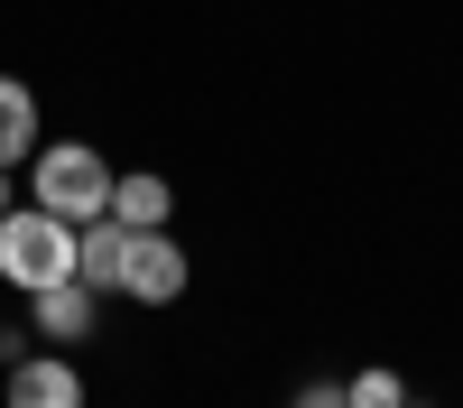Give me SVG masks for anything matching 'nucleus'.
Returning a JSON list of instances; mask_svg holds the SVG:
<instances>
[{"label": "nucleus", "mask_w": 463, "mask_h": 408, "mask_svg": "<svg viewBox=\"0 0 463 408\" xmlns=\"http://www.w3.org/2000/svg\"><path fill=\"white\" fill-rule=\"evenodd\" d=\"M10 195H19V185H10V167H0V213H10Z\"/></svg>", "instance_id": "11"}, {"label": "nucleus", "mask_w": 463, "mask_h": 408, "mask_svg": "<svg viewBox=\"0 0 463 408\" xmlns=\"http://www.w3.org/2000/svg\"><path fill=\"white\" fill-rule=\"evenodd\" d=\"M297 408H343V381H306V390H297Z\"/></svg>", "instance_id": "10"}, {"label": "nucleus", "mask_w": 463, "mask_h": 408, "mask_svg": "<svg viewBox=\"0 0 463 408\" xmlns=\"http://www.w3.org/2000/svg\"><path fill=\"white\" fill-rule=\"evenodd\" d=\"M111 213H121L130 232H167L176 185H167V176H148V167H130V176H111Z\"/></svg>", "instance_id": "7"}, {"label": "nucleus", "mask_w": 463, "mask_h": 408, "mask_svg": "<svg viewBox=\"0 0 463 408\" xmlns=\"http://www.w3.org/2000/svg\"><path fill=\"white\" fill-rule=\"evenodd\" d=\"M343 408H408V381H399V371H362V381H343Z\"/></svg>", "instance_id": "9"}, {"label": "nucleus", "mask_w": 463, "mask_h": 408, "mask_svg": "<svg viewBox=\"0 0 463 408\" xmlns=\"http://www.w3.org/2000/svg\"><path fill=\"white\" fill-rule=\"evenodd\" d=\"M0 399L10 408H84V381H74L65 353H28V362H10V390Z\"/></svg>", "instance_id": "4"}, {"label": "nucleus", "mask_w": 463, "mask_h": 408, "mask_svg": "<svg viewBox=\"0 0 463 408\" xmlns=\"http://www.w3.org/2000/svg\"><path fill=\"white\" fill-rule=\"evenodd\" d=\"M408 408H427V399H408Z\"/></svg>", "instance_id": "12"}, {"label": "nucleus", "mask_w": 463, "mask_h": 408, "mask_svg": "<svg viewBox=\"0 0 463 408\" xmlns=\"http://www.w3.org/2000/svg\"><path fill=\"white\" fill-rule=\"evenodd\" d=\"M37 158V93L19 74H0V167H28Z\"/></svg>", "instance_id": "8"}, {"label": "nucleus", "mask_w": 463, "mask_h": 408, "mask_svg": "<svg viewBox=\"0 0 463 408\" xmlns=\"http://www.w3.org/2000/svg\"><path fill=\"white\" fill-rule=\"evenodd\" d=\"M28 325L47 334V344H84V334H93V288H84V279H47V288H28Z\"/></svg>", "instance_id": "6"}, {"label": "nucleus", "mask_w": 463, "mask_h": 408, "mask_svg": "<svg viewBox=\"0 0 463 408\" xmlns=\"http://www.w3.org/2000/svg\"><path fill=\"white\" fill-rule=\"evenodd\" d=\"M121 260H130V223H121V213L74 223V279H84L93 297H102V288H121Z\"/></svg>", "instance_id": "5"}, {"label": "nucleus", "mask_w": 463, "mask_h": 408, "mask_svg": "<svg viewBox=\"0 0 463 408\" xmlns=\"http://www.w3.org/2000/svg\"><path fill=\"white\" fill-rule=\"evenodd\" d=\"M111 167L102 148H84V139H56V148H37V167H28V204H47L56 223H93V213H111Z\"/></svg>", "instance_id": "1"}, {"label": "nucleus", "mask_w": 463, "mask_h": 408, "mask_svg": "<svg viewBox=\"0 0 463 408\" xmlns=\"http://www.w3.org/2000/svg\"><path fill=\"white\" fill-rule=\"evenodd\" d=\"M0 279H10V288L74 279V223H56L47 204H10V213H0Z\"/></svg>", "instance_id": "2"}, {"label": "nucleus", "mask_w": 463, "mask_h": 408, "mask_svg": "<svg viewBox=\"0 0 463 408\" xmlns=\"http://www.w3.org/2000/svg\"><path fill=\"white\" fill-rule=\"evenodd\" d=\"M185 251L167 232H130V260H121V297H139V307H176L185 297Z\"/></svg>", "instance_id": "3"}]
</instances>
